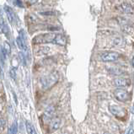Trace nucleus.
<instances>
[{"instance_id": "18", "label": "nucleus", "mask_w": 134, "mask_h": 134, "mask_svg": "<svg viewBox=\"0 0 134 134\" xmlns=\"http://www.w3.org/2000/svg\"><path fill=\"white\" fill-rule=\"evenodd\" d=\"M19 56H20V61L22 62V63L24 65H25L26 64V57H25L24 52H20Z\"/></svg>"}, {"instance_id": "7", "label": "nucleus", "mask_w": 134, "mask_h": 134, "mask_svg": "<svg viewBox=\"0 0 134 134\" xmlns=\"http://www.w3.org/2000/svg\"><path fill=\"white\" fill-rule=\"evenodd\" d=\"M114 85L116 87L119 88H126L130 85V79H126V78H117L114 79Z\"/></svg>"}, {"instance_id": "15", "label": "nucleus", "mask_w": 134, "mask_h": 134, "mask_svg": "<svg viewBox=\"0 0 134 134\" xmlns=\"http://www.w3.org/2000/svg\"><path fill=\"white\" fill-rule=\"evenodd\" d=\"M3 52H4L5 55H9L10 52H11V47L9 42H7V41H4V43H3Z\"/></svg>"}, {"instance_id": "20", "label": "nucleus", "mask_w": 134, "mask_h": 134, "mask_svg": "<svg viewBox=\"0 0 134 134\" xmlns=\"http://www.w3.org/2000/svg\"><path fill=\"white\" fill-rule=\"evenodd\" d=\"M40 14L41 15H56V13L52 12V11H49V12H41Z\"/></svg>"}, {"instance_id": "21", "label": "nucleus", "mask_w": 134, "mask_h": 134, "mask_svg": "<svg viewBox=\"0 0 134 134\" xmlns=\"http://www.w3.org/2000/svg\"><path fill=\"white\" fill-rule=\"evenodd\" d=\"M127 134H133V123L132 122L131 123V126H130L128 128V131H127Z\"/></svg>"}, {"instance_id": "4", "label": "nucleus", "mask_w": 134, "mask_h": 134, "mask_svg": "<svg viewBox=\"0 0 134 134\" xmlns=\"http://www.w3.org/2000/svg\"><path fill=\"white\" fill-rule=\"evenodd\" d=\"M114 95L117 100H119L121 102H127L131 99V95H130L129 92L123 89L116 90L114 92Z\"/></svg>"}, {"instance_id": "12", "label": "nucleus", "mask_w": 134, "mask_h": 134, "mask_svg": "<svg viewBox=\"0 0 134 134\" xmlns=\"http://www.w3.org/2000/svg\"><path fill=\"white\" fill-rule=\"evenodd\" d=\"M108 71L110 72V74H113V75H121L124 74V71L121 69V68H110Z\"/></svg>"}, {"instance_id": "22", "label": "nucleus", "mask_w": 134, "mask_h": 134, "mask_svg": "<svg viewBox=\"0 0 134 134\" xmlns=\"http://www.w3.org/2000/svg\"><path fill=\"white\" fill-rule=\"evenodd\" d=\"M14 4H15L18 7L23 8V3L21 1H19V0H16V1H14Z\"/></svg>"}, {"instance_id": "10", "label": "nucleus", "mask_w": 134, "mask_h": 134, "mask_svg": "<svg viewBox=\"0 0 134 134\" xmlns=\"http://www.w3.org/2000/svg\"><path fill=\"white\" fill-rule=\"evenodd\" d=\"M119 9L121 12L127 14H133V8L132 5L127 3H122L121 5H119Z\"/></svg>"}, {"instance_id": "14", "label": "nucleus", "mask_w": 134, "mask_h": 134, "mask_svg": "<svg viewBox=\"0 0 134 134\" xmlns=\"http://www.w3.org/2000/svg\"><path fill=\"white\" fill-rule=\"evenodd\" d=\"M17 132H18L17 122L14 121L9 129V134H17Z\"/></svg>"}, {"instance_id": "13", "label": "nucleus", "mask_w": 134, "mask_h": 134, "mask_svg": "<svg viewBox=\"0 0 134 134\" xmlns=\"http://www.w3.org/2000/svg\"><path fill=\"white\" fill-rule=\"evenodd\" d=\"M25 127H26V131L29 134H37L36 131L35 130V127H33L31 123H30L29 121L25 122Z\"/></svg>"}, {"instance_id": "16", "label": "nucleus", "mask_w": 134, "mask_h": 134, "mask_svg": "<svg viewBox=\"0 0 134 134\" xmlns=\"http://www.w3.org/2000/svg\"><path fill=\"white\" fill-rule=\"evenodd\" d=\"M5 57H6V55H5L4 52H3V48L0 47V61L2 62V65H3V63H4V61H5V58H6Z\"/></svg>"}, {"instance_id": "19", "label": "nucleus", "mask_w": 134, "mask_h": 134, "mask_svg": "<svg viewBox=\"0 0 134 134\" xmlns=\"http://www.w3.org/2000/svg\"><path fill=\"white\" fill-rule=\"evenodd\" d=\"M121 43V38L118 37L114 40V46H120Z\"/></svg>"}, {"instance_id": "11", "label": "nucleus", "mask_w": 134, "mask_h": 134, "mask_svg": "<svg viewBox=\"0 0 134 134\" xmlns=\"http://www.w3.org/2000/svg\"><path fill=\"white\" fill-rule=\"evenodd\" d=\"M4 10H5V13L7 14L8 20H9V23L10 24H14L15 21V15H14L13 9L9 6H4Z\"/></svg>"}, {"instance_id": "2", "label": "nucleus", "mask_w": 134, "mask_h": 134, "mask_svg": "<svg viewBox=\"0 0 134 134\" xmlns=\"http://www.w3.org/2000/svg\"><path fill=\"white\" fill-rule=\"evenodd\" d=\"M55 34L53 33H47V34H41L36 36L33 39V42L36 44H41V43H50L52 42L53 39L55 37Z\"/></svg>"}, {"instance_id": "9", "label": "nucleus", "mask_w": 134, "mask_h": 134, "mask_svg": "<svg viewBox=\"0 0 134 134\" xmlns=\"http://www.w3.org/2000/svg\"><path fill=\"white\" fill-rule=\"evenodd\" d=\"M61 126V119L58 117L52 118L50 121V130L52 132H55L57 130H58L60 128Z\"/></svg>"}, {"instance_id": "3", "label": "nucleus", "mask_w": 134, "mask_h": 134, "mask_svg": "<svg viewBox=\"0 0 134 134\" xmlns=\"http://www.w3.org/2000/svg\"><path fill=\"white\" fill-rule=\"evenodd\" d=\"M120 57V54L116 52H106L100 55V60L102 62H116Z\"/></svg>"}, {"instance_id": "17", "label": "nucleus", "mask_w": 134, "mask_h": 134, "mask_svg": "<svg viewBox=\"0 0 134 134\" xmlns=\"http://www.w3.org/2000/svg\"><path fill=\"white\" fill-rule=\"evenodd\" d=\"M9 74H10V77L12 78L13 79H16V68H11L10 69V72H9Z\"/></svg>"}, {"instance_id": "1", "label": "nucleus", "mask_w": 134, "mask_h": 134, "mask_svg": "<svg viewBox=\"0 0 134 134\" xmlns=\"http://www.w3.org/2000/svg\"><path fill=\"white\" fill-rule=\"evenodd\" d=\"M59 75L57 72H52L49 75H47L41 79V85L44 90H49L58 82Z\"/></svg>"}, {"instance_id": "8", "label": "nucleus", "mask_w": 134, "mask_h": 134, "mask_svg": "<svg viewBox=\"0 0 134 134\" xmlns=\"http://www.w3.org/2000/svg\"><path fill=\"white\" fill-rule=\"evenodd\" d=\"M52 43L61 46V47H64V46L67 45V38L62 34H56Z\"/></svg>"}, {"instance_id": "23", "label": "nucleus", "mask_w": 134, "mask_h": 134, "mask_svg": "<svg viewBox=\"0 0 134 134\" xmlns=\"http://www.w3.org/2000/svg\"><path fill=\"white\" fill-rule=\"evenodd\" d=\"M4 125H5V121L2 119V118H0V128H2Z\"/></svg>"}, {"instance_id": "6", "label": "nucleus", "mask_w": 134, "mask_h": 134, "mask_svg": "<svg viewBox=\"0 0 134 134\" xmlns=\"http://www.w3.org/2000/svg\"><path fill=\"white\" fill-rule=\"evenodd\" d=\"M110 111L111 114H113L116 117H125L127 116V110L126 109L122 108V107L119 106V105H110Z\"/></svg>"}, {"instance_id": "24", "label": "nucleus", "mask_w": 134, "mask_h": 134, "mask_svg": "<svg viewBox=\"0 0 134 134\" xmlns=\"http://www.w3.org/2000/svg\"><path fill=\"white\" fill-rule=\"evenodd\" d=\"M104 134H110V132H104Z\"/></svg>"}, {"instance_id": "5", "label": "nucleus", "mask_w": 134, "mask_h": 134, "mask_svg": "<svg viewBox=\"0 0 134 134\" xmlns=\"http://www.w3.org/2000/svg\"><path fill=\"white\" fill-rule=\"evenodd\" d=\"M16 43L20 49L23 50V51H25V52L27 50V47H27V46H26V35L24 30H20L19 36L16 38Z\"/></svg>"}]
</instances>
